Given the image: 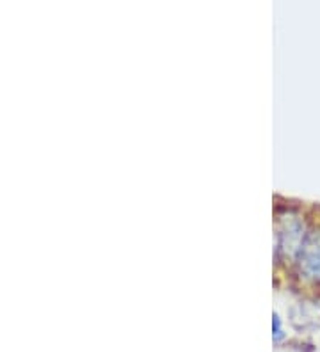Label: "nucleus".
Masks as SVG:
<instances>
[{
	"mask_svg": "<svg viewBox=\"0 0 320 352\" xmlns=\"http://www.w3.org/2000/svg\"><path fill=\"white\" fill-rule=\"evenodd\" d=\"M297 256L301 272L306 274V278L320 279V235H308Z\"/></svg>",
	"mask_w": 320,
	"mask_h": 352,
	"instance_id": "nucleus-1",
	"label": "nucleus"
},
{
	"mask_svg": "<svg viewBox=\"0 0 320 352\" xmlns=\"http://www.w3.org/2000/svg\"><path fill=\"white\" fill-rule=\"evenodd\" d=\"M304 226L297 219H286L279 232V251L286 256H295L304 242Z\"/></svg>",
	"mask_w": 320,
	"mask_h": 352,
	"instance_id": "nucleus-2",
	"label": "nucleus"
},
{
	"mask_svg": "<svg viewBox=\"0 0 320 352\" xmlns=\"http://www.w3.org/2000/svg\"><path fill=\"white\" fill-rule=\"evenodd\" d=\"M273 329H274V340L279 342V340L283 338V329H281V320H279L277 315H274L273 317Z\"/></svg>",
	"mask_w": 320,
	"mask_h": 352,
	"instance_id": "nucleus-3",
	"label": "nucleus"
}]
</instances>
